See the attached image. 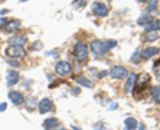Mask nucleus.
<instances>
[{"label": "nucleus", "mask_w": 160, "mask_h": 130, "mask_svg": "<svg viewBox=\"0 0 160 130\" xmlns=\"http://www.w3.org/2000/svg\"><path fill=\"white\" fill-rule=\"evenodd\" d=\"M56 71L59 75H67L71 71V66L68 62L66 61H60L58 62L56 65Z\"/></svg>", "instance_id": "5"}, {"label": "nucleus", "mask_w": 160, "mask_h": 130, "mask_svg": "<svg viewBox=\"0 0 160 130\" xmlns=\"http://www.w3.org/2000/svg\"><path fill=\"white\" fill-rule=\"evenodd\" d=\"M5 53L6 56L12 58H23L27 54L23 47L17 46V45H10L6 48Z\"/></svg>", "instance_id": "2"}, {"label": "nucleus", "mask_w": 160, "mask_h": 130, "mask_svg": "<svg viewBox=\"0 0 160 130\" xmlns=\"http://www.w3.org/2000/svg\"><path fill=\"white\" fill-rule=\"evenodd\" d=\"M151 95L152 97L153 100L156 103L160 104V87L159 86H155L152 89Z\"/></svg>", "instance_id": "20"}, {"label": "nucleus", "mask_w": 160, "mask_h": 130, "mask_svg": "<svg viewBox=\"0 0 160 130\" xmlns=\"http://www.w3.org/2000/svg\"><path fill=\"white\" fill-rule=\"evenodd\" d=\"M159 52V49L156 48V47H150V48L146 49L141 53V57L145 60H148L153 56L158 54Z\"/></svg>", "instance_id": "8"}, {"label": "nucleus", "mask_w": 160, "mask_h": 130, "mask_svg": "<svg viewBox=\"0 0 160 130\" xmlns=\"http://www.w3.org/2000/svg\"><path fill=\"white\" fill-rule=\"evenodd\" d=\"M125 127L123 130H136L138 122L134 117H128L124 120Z\"/></svg>", "instance_id": "13"}, {"label": "nucleus", "mask_w": 160, "mask_h": 130, "mask_svg": "<svg viewBox=\"0 0 160 130\" xmlns=\"http://www.w3.org/2000/svg\"><path fill=\"white\" fill-rule=\"evenodd\" d=\"M28 0H22V2H27Z\"/></svg>", "instance_id": "34"}, {"label": "nucleus", "mask_w": 160, "mask_h": 130, "mask_svg": "<svg viewBox=\"0 0 160 130\" xmlns=\"http://www.w3.org/2000/svg\"><path fill=\"white\" fill-rule=\"evenodd\" d=\"M92 10L95 15L98 17H106L109 13V9L104 3L95 2L92 5Z\"/></svg>", "instance_id": "3"}, {"label": "nucleus", "mask_w": 160, "mask_h": 130, "mask_svg": "<svg viewBox=\"0 0 160 130\" xmlns=\"http://www.w3.org/2000/svg\"><path fill=\"white\" fill-rule=\"evenodd\" d=\"M117 107H118V105H117V103H112L109 104V108H108V110H109V111H110V110L111 111H112V110L117 109Z\"/></svg>", "instance_id": "28"}, {"label": "nucleus", "mask_w": 160, "mask_h": 130, "mask_svg": "<svg viewBox=\"0 0 160 130\" xmlns=\"http://www.w3.org/2000/svg\"><path fill=\"white\" fill-rule=\"evenodd\" d=\"M137 75L135 74L132 73L130 75L129 78H128V81H127L126 84H125V92H132L134 89V86H135L136 81H137Z\"/></svg>", "instance_id": "10"}, {"label": "nucleus", "mask_w": 160, "mask_h": 130, "mask_svg": "<svg viewBox=\"0 0 160 130\" xmlns=\"http://www.w3.org/2000/svg\"><path fill=\"white\" fill-rule=\"evenodd\" d=\"M53 107V103L52 100H50L49 99L45 98L42 100H41V102L38 104V108L39 111H40L41 114H45L47 112H49Z\"/></svg>", "instance_id": "6"}, {"label": "nucleus", "mask_w": 160, "mask_h": 130, "mask_svg": "<svg viewBox=\"0 0 160 130\" xmlns=\"http://www.w3.org/2000/svg\"><path fill=\"white\" fill-rule=\"evenodd\" d=\"M7 23V20L6 18H0V30L5 26Z\"/></svg>", "instance_id": "27"}, {"label": "nucleus", "mask_w": 160, "mask_h": 130, "mask_svg": "<svg viewBox=\"0 0 160 130\" xmlns=\"http://www.w3.org/2000/svg\"><path fill=\"white\" fill-rule=\"evenodd\" d=\"M58 125V120L56 117H50L45 120L43 123V127L45 130H52Z\"/></svg>", "instance_id": "14"}, {"label": "nucleus", "mask_w": 160, "mask_h": 130, "mask_svg": "<svg viewBox=\"0 0 160 130\" xmlns=\"http://www.w3.org/2000/svg\"><path fill=\"white\" fill-rule=\"evenodd\" d=\"M145 31L149 32V31H160V20H156L154 22H152L149 24L145 27Z\"/></svg>", "instance_id": "18"}, {"label": "nucleus", "mask_w": 160, "mask_h": 130, "mask_svg": "<svg viewBox=\"0 0 160 130\" xmlns=\"http://www.w3.org/2000/svg\"><path fill=\"white\" fill-rule=\"evenodd\" d=\"M72 4H73L76 8H80L81 6H84V0H74V1L72 3Z\"/></svg>", "instance_id": "24"}, {"label": "nucleus", "mask_w": 160, "mask_h": 130, "mask_svg": "<svg viewBox=\"0 0 160 130\" xmlns=\"http://www.w3.org/2000/svg\"><path fill=\"white\" fill-rule=\"evenodd\" d=\"M155 72L158 78H160V60L156 63V67H155Z\"/></svg>", "instance_id": "25"}, {"label": "nucleus", "mask_w": 160, "mask_h": 130, "mask_svg": "<svg viewBox=\"0 0 160 130\" xmlns=\"http://www.w3.org/2000/svg\"><path fill=\"white\" fill-rule=\"evenodd\" d=\"M60 130H65V129H60Z\"/></svg>", "instance_id": "35"}, {"label": "nucleus", "mask_w": 160, "mask_h": 130, "mask_svg": "<svg viewBox=\"0 0 160 130\" xmlns=\"http://www.w3.org/2000/svg\"><path fill=\"white\" fill-rule=\"evenodd\" d=\"M72 128H73V130H81V128H78V127H75V126H73V125H72Z\"/></svg>", "instance_id": "31"}, {"label": "nucleus", "mask_w": 160, "mask_h": 130, "mask_svg": "<svg viewBox=\"0 0 160 130\" xmlns=\"http://www.w3.org/2000/svg\"><path fill=\"white\" fill-rule=\"evenodd\" d=\"M80 92H81V90H80V89H78V87H75L74 89H73V90H72V92H75V94H76V95H77V94L79 93Z\"/></svg>", "instance_id": "29"}, {"label": "nucleus", "mask_w": 160, "mask_h": 130, "mask_svg": "<svg viewBox=\"0 0 160 130\" xmlns=\"http://www.w3.org/2000/svg\"><path fill=\"white\" fill-rule=\"evenodd\" d=\"M158 38H159V36L155 31H149L148 34L145 36V40L146 42H154Z\"/></svg>", "instance_id": "21"}, {"label": "nucleus", "mask_w": 160, "mask_h": 130, "mask_svg": "<svg viewBox=\"0 0 160 130\" xmlns=\"http://www.w3.org/2000/svg\"><path fill=\"white\" fill-rule=\"evenodd\" d=\"M128 72L125 67L122 66H115L110 71V77L115 79H123L126 78Z\"/></svg>", "instance_id": "4"}, {"label": "nucleus", "mask_w": 160, "mask_h": 130, "mask_svg": "<svg viewBox=\"0 0 160 130\" xmlns=\"http://www.w3.org/2000/svg\"><path fill=\"white\" fill-rule=\"evenodd\" d=\"M102 42L100 40H95L91 44V50L94 56H99L103 54L102 49Z\"/></svg>", "instance_id": "11"}, {"label": "nucleus", "mask_w": 160, "mask_h": 130, "mask_svg": "<svg viewBox=\"0 0 160 130\" xmlns=\"http://www.w3.org/2000/svg\"><path fill=\"white\" fill-rule=\"evenodd\" d=\"M141 59H142V57H141V53H139L138 52H136V53L133 55L132 57H131V61H132L134 64H138V63L140 62Z\"/></svg>", "instance_id": "23"}, {"label": "nucleus", "mask_w": 160, "mask_h": 130, "mask_svg": "<svg viewBox=\"0 0 160 130\" xmlns=\"http://www.w3.org/2000/svg\"><path fill=\"white\" fill-rule=\"evenodd\" d=\"M19 81V73L16 70H10L6 75V82L8 86H14Z\"/></svg>", "instance_id": "9"}, {"label": "nucleus", "mask_w": 160, "mask_h": 130, "mask_svg": "<svg viewBox=\"0 0 160 130\" xmlns=\"http://www.w3.org/2000/svg\"><path fill=\"white\" fill-rule=\"evenodd\" d=\"M73 55L79 62H83V61L86 60L88 56L87 45L83 42H78L74 46Z\"/></svg>", "instance_id": "1"}, {"label": "nucleus", "mask_w": 160, "mask_h": 130, "mask_svg": "<svg viewBox=\"0 0 160 130\" xmlns=\"http://www.w3.org/2000/svg\"><path fill=\"white\" fill-rule=\"evenodd\" d=\"M8 97L11 100V102L16 106H19V105L22 104L23 103V100H24L23 96L20 92H16V91L9 92V94H8Z\"/></svg>", "instance_id": "7"}, {"label": "nucleus", "mask_w": 160, "mask_h": 130, "mask_svg": "<svg viewBox=\"0 0 160 130\" xmlns=\"http://www.w3.org/2000/svg\"><path fill=\"white\" fill-rule=\"evenodd\" d=\"M20 21L17 20H11V21L8 22L6 23V30L7 32L9 33H12L14 32V31H17L20 28Z\"/></svg>", "instance_id": "15"}, {"label": "nucleus", "mask_w": 160, "mask_h": 130, "mask_svg": "<svg viewBox=\"0 0 160 130\" xmlns=\"http://www.w3.org/2000/svg\"><path fill=\"white\" fill-rule=\"evenodd\" d=\"M138 130H145V127H144V125H142V124H141V125H139Z\"/></svg>", "instance_id": "30"}, {"label": "nucleus", "mask_w": 160, "mask_h": 130, "mask_svg": "<svg viewBox=\"0 0 160 130\" xmlns=\"http://www.w3.org/2000/svg\"><path fill=\"white\" fill-rule=\"evenodd\" d=\"M158 5V1L157 0H152V1L150 3V4L148 5V8H147V11L148 12H151V11H153L154 9H156Z\"/></svg>", "instance_id": "22"}, {"label": "nucleus", "mask_w": 160, "mask_h": 130, "mask_svg": "<svg viewBox=\"0 0 160 130\" xmlns=\"http://www.w3.org/2000/svg\"><path fill=\"white\" fill-rule=\"evenodd\" d=\"M76 81L77 82L79 83V84L81 85V86H84V87H87V88L93 87V83H92L90 80L88 79V78H86L84 76L78 77V78H76Z\"/></svg>", "instance_id": "19"}, {"label": "nucleus", "mask_w": 160, "mask_h": 130, "mask_svg": "<svg viewBox=\"0 0 160 130\" xmlns=\"http://www.w3.org/2000/svg\"><path fill=\"white\" fill-rule=\"evenodd\" d=\"M117 42L116 40H107L102 42V53H104L109 51L111 49L117 46Z\"/></svg>", "instance_id": "16"}, {"label": "nucleus", "mask_w": 160, "mask_h": 130, "mask_svg": "<svg viewBox=\"0 0 160 130\" xmlns=\"http://www.w3.org/2000/svg\"><path fill=\"white\" fill-rule=\"evenodd\" d=\"M7 11L8 10H6V9H4V10H2V11H0V14L6 13H7Z\"/></svg>", "instance_id": "32"}, {"label": "nucleus", "mask_w": 160, "mask_h": 130, "mask_svg": "<svg viewBox=\"0 0 160 130\" xmlns=\"http://www.w3.org/2000/svg\"><path fill=\"white\" fill-rule=\"evenodd\" d=\"M139 1H140L141 3H145V2H146L147 0H139Z\"/></svg>", "instance_id": "33"}, {"label": "nucleus", "mask_w": 160, "mask_h": 130, "mask_svg": "<svg viewBox=\"0 0 160 130\" xmlns=\"http://www.w3.org/2000/svg\"><path fill=\"white\" fill-rule=\"evenodd\" d=\"M6 108H7V103L5 102L0 103V112H3L4 111H6Z\"/></svg>", "instance_id": "26"}, {"label": "nucleus", "mask_w": 160, "mask_h": 130, "mask_svg": "<svg viewBox=\"0 0 160 130\" xmlns=\"http://www.w3.org/2000/svg\"><path fill=\"white\" fill-rule=\"evenodd\" d=\"M28 42V39L23 36H14L9 39V43L11 45H17V46H22L25 45Z\"/></svg>", "instance_id": "12"}, {"label": "nucleus", "mask_w": 160, "mask_h": 130, "mask_svg": "<svg viewBox=\"0 0 160 130\" xmlns=\"http://www.w3.org/2000/svg\"><path fill=\"white\" fill-rule=\"evenodd\" d=\"M152 22V17L149 14H143L137 20L138 24L140 25V26H145V25L147 26Z\"/></svg>", "instance_id": "17"}]
</instances>
